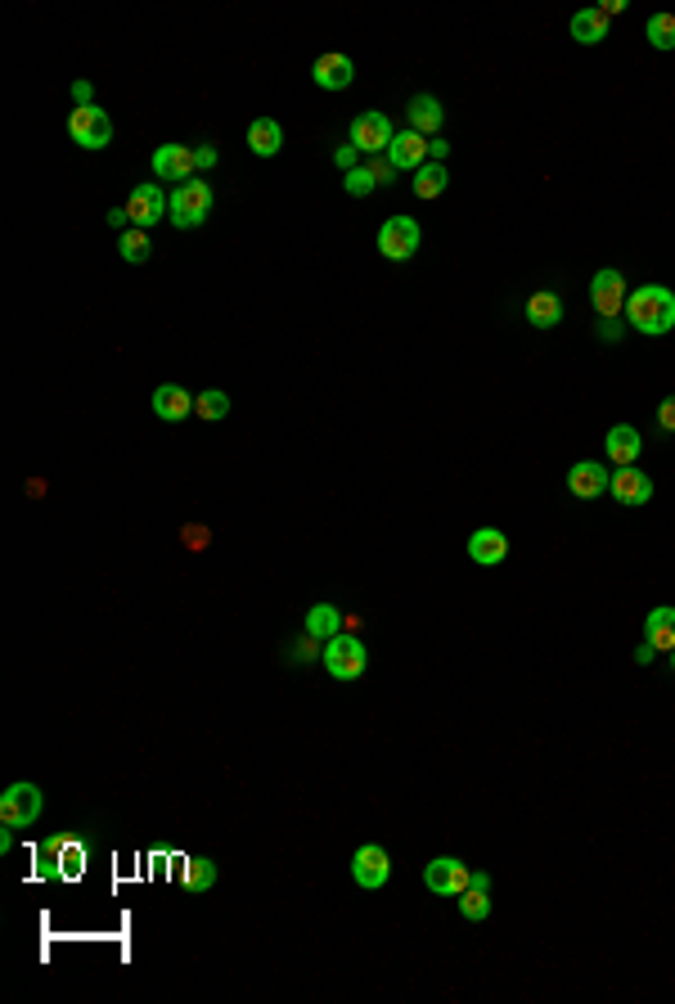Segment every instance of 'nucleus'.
I'll return each instance as SVG.
<instances>
[{
    "label": "nucleus",
    "instance_id": "nucleus-43",
    "mask_svg": "<svg viewBox=\"0 0 675 1004\" xmlns=\"http://www.w3.org/2000/svg\"><path fill=\"white\" fill-rule=\"evenodd\" d=\"M9 847H14V829H9V824H5V833H0V856H5Z\"/></svg>",
    "mask_w": 675,
    "mask_h": 1004
},
{
    "label": "nucleus",
    "instance_id": "nucleus-19",
    "mask_svg": "<svg viewBox=\"0 0 675 1004\" xmlns=\"http://www.w3.org/2000/svg\"><path fill=\"white\" fill-rule=\"evenodd\" d=\"M608 460L617 464V469H630V464H639V451H644V437H639L635 424H617L608 433Z\"/></svg>",
    "mask_w": 675,
    "mask_h": 1004
},
{
    "label": "nucleus",
    "instance_id": "nucleus-40",
    "mask_svg": "<svg viewBox=\"0 0 675 1004\" xmlns=\"http://www.w3.org/2000/svg\"><path fill=\"white\" fill-rule=\"evenodd\" d=\"M653 658H657V649H653V644L644 640V644H639V649H635V662H639V667H648V662H653Z\"/></svg>",
    "mask_w": 675,
    "mask_h": 1004
},
{
    "label": "nucleus",
    "instance_id": "nucleus-13",
    "mask_svg": "<svg viewBox=\"0 0 675 1004\" xmlns=\"http://www.w3.org/2000/svg\"><path fill=\"white\" fill-rule=\"evenodd\" d=\"M194 172H198V163H194V149H189V145H162V149H153V176H158V181H180V185H185Z\"/></svg>",
    "mask_w": 675,
    "mask_h": 1004
},
{
    "label": "nucleus",
    "instance_id": "nucleus-32",
    "mask_svg": "<svg viewBox=\"0 0 675 1004\" xmlns=\"http://www.w3.org/2000/svg\"><path fill=\"white\" fill-rule=\"evenodd\" d=\"M194 410L207 419V424H212V419H225V415H230V397H225L221 388H207V392H198Z\"/></svg>",
    "mask_w": 675,
    "mask_h": 1004
},
{
    "label": "nucleus",
    "instance_id": "nucleus-22",
    "mask_svg": "<svg viewBox=\"0 0 675 1004\" xmlns=\"http://www.w3.org/2000/svg\"><path fill=\"white\" fill-rule=\"evenodd\" d=\"M459 914L468 923H482L491 914V874H473V883L459 892Z\"/></svg>",
    "mask_w": 675,
    "mask_h": 1004
},
{
    "label": "nucleus",
    "instance_id": "nucleus-44",
    "mask_svg": "<svg viewBox=\"0 0 675 1004\" xmlns=\"http://www.w3.org/2000/svg\"><path fill=\"white\" fill-rule=\"evenodd\" d=\"M671 671H675V649H671Z\"/></svg>",
    "mask_w": 675,
    "mask_h": 1004
},
{
    "label": "nucleus",
    "instance_id": "nucleus-42",
    "mask_svg": "<svg viewBox=\"0 0 675 1004\" xmlns=\"http://www.w3.org/2000/svg\"><path fill=\"white\" fill-rule=\"evenodd\" d=\"M621 10H626L621 0H608V5H599V14H603V19H608V14H621Z\"/></svg>",
    "mask_w": 675,
    "mask_h": 1004
},
{
    "label": "nucleus",
    "instance_id": "nucleus-35",
    "mask_svg": "<svg viewBox=\"0 0 675 1004\" xmlns=\"http://www.w3.org/2000/svg\"><path fill=\"white\" fill-rule=\"evenodd\" d=\"M657 428H662V433H675V397H666L662 406H657Z\"/></svg>",
    "mask_w": 675,
    "mask_h": 1004
},
{
    "label": "nucleus",
    "instance_id": "nucleus-2",
    "mask_svg": "<svg viewBox=\"0 0 675 1004\" xmlns=\"http://www.w3.org/2000/svg\"><path fill=\"white\" fill-rule=\"evenodd\" d=\"M324 671H329L333 680H360L365 676V644L356 640V635H333V640H324Z\"/></svg>",
    "mask_w": 675,
    "mask_h": 1004
},
{
    "label": "nucleus",
    "instance_id": "nucleus-11",
    "mask_svg": "<svg viewBox=\"0 0 675 1004\" xmlns=\"http://www.w3.org/2000/svg\"><path fill=\"white\" fill-rule=\"evenodd\" d=\"M81 869H86V851H81V842L72 838H50L41 851V878H77Z\"/></svg>",
    "mask_w": 675,
    "mask_h": 1004
},
{
    "label": "nucleus",
    "instance_id": "nucleus-33",
    "mask_svg": "<svg viewBox=\"0 0 675 1004\" xmlns=\"http://www.w3.org/2000/svg\"><path fill=\"white\" fill-rule=\"evenodd\" d=\"M374 176H369V167H351V172H342V190L351 194V199H365V194H374Z\"/></svg>",
    "mask_w": 675,
    "mask_h": 1004
},
{
    "label": "nucleus",
    "instance_id": "nucleus-17",
    "mask_svg": "<svg viewBox=\"0 0 675 1004\" xmlns=\"http://www.w3.org/2000/svg\"><path fill=\"white\" fill-rule=\"evenodd\" d=\"M387 158H392L396 172H419L423 163H428V140L419 136V131H396L392 149H387Z\"/></svg>",
    "mask_w": 675,
    "mask_h": 1004
},
{
    "label": "nucleus",
    "instance_id": "nucleus-21",
    "mask_svg": "<svg viewBox=\"0 0 675 1004\" xmlns=\"http://www.w3.org/2000/svg\"><path fill=\"white\" fill-rule=\"evenodd\" d=\"M194 392H185L180 383H162L158 392H153V415L167 419V424H176V419H185L189 410H194Z\"/></svg>",
    "mask_w": 675,
    "mask_h": 1004
},
{
    "label": "nucleus",
    "instance_id": "nucleus-20",
    "mask_svg": "<svg viewBox=\"0 0 675 1004\" xmlns=\"http://www.w3.org/2000/svg\"><path fill=\"white\" fill-rule=\"evenodd\" d=\"M441 122H446V109H441L437 95H414L410 100V131H419L423 140H437Z\"/></svg>",
    "mask_w": 675,
    "mask_h": 1004
},
{
    "label": "nucleus",
    "instance_id": "nucleus-12",
    "mask_svg": "<svg viewBox=\"0 0 675 1004\" xmlns=\"http://www.w3.org/2000/svg\"><path fill=\"white\" fill-rule=\"evenodd\" d=\"M171 212V199L158 190V185H135L131 199H126V217H131V226L149 230L153 221H162Z\"/></svg>",
    "mask_w": 675,
    "mask_h": 1004
},
{
    "label": "nucleus",
    "instance_id": "nucleus-3",
    "mask_svg": "<svg viewBox=\"0 0 675 1004\" xmlns=\"http://www.w3.org/2000/svg\"><path fill=\"white\" fill-rule=\"evenodd\" d=\"M68 136L81 149H108L113 145V122H108V113L99 104H81V109L68 113Z\"/></svg>",
    "mask_w": 675,
    "mask_h": 1004
},
{
    "label": "nucleus",
    "instance_id": "nucleus-37",
    "mask_svg": "<svg viewBox=\"0 0 675 1004\" xmlns=\"http://www.w3.org/2000/svg\"><path fill=\"white\" fill-rule=\"evenodd\" d=\"M194 163H198V172H212V167H216V149L212 145L194 149Z\"/></svg>",
    "mask_w": 675,
    "mask_h": 1004
},
{
    "label": "nucleus",
    "instance_id": "nucleus-9",
    "mask_svg": "<svg viewBox=\"0 0 675 1004\" xmlns=\"http://www.w3.org/2000/svg\"><path fill=\"white\" fill-rule=\"evenodd\" d=\"M468 883H473V874H468V865L459 856H437L423 865V887L437 896H459Z\"/></svg>",
    "mask_w": 675,
    "mask_h": 1004
},
{
    "label": "nucleus",
    "instance_id": "nucleus-34",
    "mask_svg": "<svg viewBox=\"0 0 675 1004\" xmlns=\"http://www.w3.org/2000/svg\"><path fill=\"white\" fill-rule=\"evenodd\" d=\"M369 176H374L378 185H392V181H396V167H392V158H387V154L369 158Z\"/></svg>",
    "mask_w": 675,
    "mask_h": 1004
},
{
    "label": "nucleus",
    "instance_id": "nucleus-6",
    "mask_svg": "<svg viewBox=\"0 0 675 1004\" xmlns=\"http://www.w3.org/2000/svg\"><path fill=\"white\" fill-rule=\"evenodd\" d=\"M626 280H621V271L617 266H603V271H594V280H590V302H594V311H599V320L603 325H612V320L626 311Z\"/></svg>",
    "mask_w": 675,
    "mask_h": 1004
},
{
    "label": "nucleus",
    "instance_id": "nucleus-4",
    "mask_svg": "<svg viewBox=\"0 0 675 1004\" xmlns=\"http://www.w3.org/2000/svg\"><path fill=\"white\" fill-rule=\"evenodd\" d=\"M207 212H212V185L207 181H185L171 190V221H176L180 230L203 226Z\"/></svg>",
    "mask_w": 675,
    "mask_h": 1004
},
{
    "label": "nucleus",
    "instance_id": "nucleus-30",
    "mask_svg": "<svg viewBox=\"0 0 675 1004\" xmlns=\"http://www.w3.org/2000/svg\"><path fill=\"white\" fill-rule=\"evenodd\" d=\"M117 253H122V262L140 266V262H149L153 257V244H149V235H144L140 226H131V230H122V239H117Z\"/></svg>",
    "mask_w": 675,
    "mask_h": 1004
},
{
    "label": "nucleus",
    "instance_id": "nucleus-16",
    "mask_svg": "<svg viewBox=\"0 0 675 1004\" xmlns=\"http://www.w3.org/2000/svg\"><path fill=\"white\" fill-rule=\"evenodd\" d=\"M608 478L612 473L603 469L599 460H581V464L567 469V491H572L576 500H599L603 491H608Z\"/></svg>",
    "mask_w": 675,
    "mask_h": 1004
},
{
    "label": "nucleus",
    "instance_id": "nucleus-10",
    "mask_svg": "<svg viewBox=\"0 0 675 1004\" xmlns=\"http://www.w3.org/2000/svg\"><path fill=\"white\" fill-rule=\"evenodd\" d=\"M396 140V127L387 113H360L356 122H351V145L360 149V154H387Z\"/></svg>",
    "mask_w": 675,
    "mask_h": 1004
},
{
    "label": "nucleus",
    "instance_id": "nucleus-15",
    "mask_svg": "<svg viewBox=\"0 0 675 1004\" xmlns=\"http://www.w3.org/2000/svg\"><path fill=\"white\" fill-rule=\"evenodd\" d=\"M311 77L320 91H347V86L356 82V64H351L347 55H338V50H329V55H320L311 64Z\"/></svg>",
    "mask_w": 675,
    "mask_h": 1004
},
{
    "label": "nucleus",
    "instance_id": "nucleus-41",
    "mask_svg": "<svg viewBox=\"0 0 675 1004\" xmlns=\"http://www.w3.org/2000/svg\"><path fill=\"white\" fill-rule=\"evenodd\" d=\"M126 221H131V217H126V208H113V212H108V226L126 230Z\"/></svg>",
    "mask_w": 675,
    "mask_h": 1004
},
{
    "label": "nucleus",
    "instance_id": "nucleus-26",
    "mask_svg": "<svg viewBox=\"0 0 675 1004\" xmlns=\"http://www.w3.org/2000/svg\"><path fill=\"white\" fill-rule=\"evenodd\" d=\"M342 622H347V617L333 604H315L311 613H306V635H311V640H333V635H342Z\"/></svg>",
    "mask_w": 675,
    "mask_h": 1004
},
{
    "label": "nucleus",
    "instance_id": "nucleus-14",
    "mask_svg": "<svg viewBox=\"0 0 675 1004\" xmlns=\"http://www.w3.org/2000/svg\"><path fill=\"white\" fill-rule=\"evenodd\" d=\"M608 496L617 500V505H626V509H639V505L653 500V482H648L639 469H617L608 478Z\"/></svg>",
    "mask_w": 675,
    "mask_h": 1004
},
{
    "label": "nucleus",
    "instance_id": "nucleus-1",
    "mask_svg": "<svg viewBox=\"0 0 675 1004\" xmlns=\"http://www.w3.org/2000/svg\"><path fill=\"white\" fill-rule=\"evenodd\" d=\"M626 320L648 338H662L675 329V293L666 284H644L626 298Z\"/></svg>",
    "mask_w": 675,
    "mask_h": 1004
},
{
    "label": "nucleus",
    "instance_id": "nucleus-28",
    "mask_svg": "<svg viewBox=\"0 0 675 1004\" xmlns=\"http://www.w3.org/2000/svg\"><path fill=\"white\" fill-rule=\"evenodd\" d=\"M446 185H450V176L441 163H423L419 172H414V194H419V199H441Z\"/></svg>",
    "mask_w": 675,
    "mask_h": 1004
},
{
    "label": "nucleus",
    "instance_id": "nucleus-24",
    "mask_svg": "<svg viewBox=\"0 0 675 1004\" xmlns=\"http://www.w3.org/2000/svg\"><path fill=\"white\" fill-rule=\"evenodd\" d=\"M644 640L653 644L657 653H671L675 649V608L671 604H662V608H653V613H648Z\"/></svg>",
    "mask_w": 675,
    "mask_h": 1004
},
{
    "label": "nucleus",
    "instance_id": "nucleus-38",
    "mask_svg": "<svg viewBox=\"0 0 675 1004\" xmlns=\"http://www.w3.org/2000/svg\"><path fill=\"white\" fill-rule=\"evenodd\" d=\"M450 154V145H446V140H428V163H441V158H446Z\"/></svg>",
    "mask_w": 675,
    "mask_h": 1004
},
{
    "label": "nucleus",
    "instance_id": "nucleus-29",
    "mask_svg": "<svg viewBox=\"0 0 675 1004\" xmlns=\"http://www.w3.org/2000/svg\"><path fill=\"white\" fill-rule=\"evenodd\" d=\"M180 883H185V892H212V887H216V865L207 856L185 860V874H180Z\"/></svg>",
    "mask_w": 675,
    "mask_h": 1004
},
{
    "label": "nucleus",
    "instance_id": "nucleus-23",
    "mask_svg": "<svg viewBox=\"0 0 675 1004\" xmlns=\"http://www.w3.org/2000/svg\"><path fill=\"white\" fill-rule=\"evenodd\" d=\"M522 311H527V325H531V329H554V325H563V302H558V293H549V289L531 293Z\"/></svg>",
    "mask_w": 675,
    "mask_h": 1004
},
{
    "label": "nucleus",
    "instance_id": "nucleus-39",
    "mask_svg": "<svg viewBox=\"0 0 675 1004\" xmlns=\"http://www.w3.org/2000/svg\"><path fill=\"white\" fill-rule=\"evenodd\" d=\"M72 100H77V109H81V104H95V95H90V82H77V86H72Z\"/></svg>",
    "mask_w": 675,
    "mask_h": 1004
},
{
    "label": "nucleus",
    "instance_id": "nucleus-5",
    "mask_svg": "<svg viewBox=\"0 0 675 1004\" xmlns=\"http://www.w3.org/2000/svg\"><path fill=\"white\" fill-rule=\"evenodd\" d=\"M423 244V230L414 217H387L383 230H378V253L387 257V262H405V257H414Z\"/></svg>",
    "mask_w": 675,
    "mask_h": 1004
},
{
    "label": "nucleus",
    "instance_id": "nucleus-31",
    "mask_svg": "<svg viewBox=\"0 0 675 1004\" xmlns=\"http://www.w3.org/2000/svg\"><path fill=\"white\" fill-rule=\"evenodd\" d=\"M648 46L653 50H675V14H653L644 28Z\"/></svg>",
    "mask_w": 675,
    "mask_h": 1004
},
{
    "label": "nucleus",
    "instance_id": "nucleus-25",
    "mask_svg": "<svg viewBox=\"0 0 675 1004\" xmlns=\"http://www.w3.org/2000/svg\"><path fill=\"white\" fill-rule=\"evenodd\" d=\"M248 145L257 158H275L279 149H284V127H279L275 118H257L248 127Z\"/></svg>",
    "mask_w": 675,
    "mask_h": 1004
},
{
    "label": "nucleus",
    "instance_id": "nucleus-36",
    "mask_svg": "<svg viewBox=\"0 0 675 1004\" xmlns=\"http://www.w3.org/2000/svg\"><path fill=\"white\" fill-rule=\"evenodd\" d=\"M356 154H360V149H356V145H342V149H338V154H333V163H338V167H342V172H351V167H356Z\"/></svg>",
    "mask_w": 675,
    "mask_h": 1004
},
{
    "label": "nucleus",
    "instance_id": "nucleus-27",
    "mask_svg": "<svg viewBox=\"0 0 675 1004\" xmlns=\"http://www.w3.org/2000/svg\"><path fill=\"white\" fill-rule=\"evenodd\" d=\"M572 37L581 41V46H599V41L608 37V19H603L599 10H576L572 14Z\"/></svg>",
    "mask_w": 675,
    "mask_h": 1004
},
{
    "label": "nucleus",
    "instance_id": "nucleus-7",
    "mask_svg": "<svg viewBox=\"0 0 675 1004\" xmlns=\"http://www.w3.org/2000/svg\"><path fill=\"white\" fill-rule=\"evenodd\" d=\"M41 820V788L36 784H9L0 793V824L9 829H27Z\"/></svg>",
    "mask_w": 675,
    "mask_h": 1004
},
{
    "label": "nucleus",
    "instance_id": "nucleus-18",
    "mask_svg": "<svg viewBox=\"0 0 675 1004\" xmlns=\"http://www.w3.org/2000/svg\"><path fill=\"white\" fill-rule=\"evenodd\" d=\"M504 554H509V536H504L500 527H477V532L468 536V559L482 563V568H495Z\"/></svg>",
    "mask_w": 675,
    "mask_h": 1004
},
{
    "label": "nucleus",
    "instance_id": "nucleus-8",
    "mask_svg": "<svg viewBox=\"0 0 675 1004\" xmlns=\"http://www.w3.org/2000/svg\"><path fill=\"white\" fill-rule=\"evenodd\" d=\"M351 878H356V887H365V892H378V887L392 878V856H387V847H378V842L356 847V856H351Z\"/></svg>",
    "mask_w": 675,
    "mask_h": 1004
}]
</instances>
